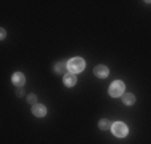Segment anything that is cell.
Returning <instances> with one entry per match:
<instances>
[{"label":"cell","mask_w":151,"mask_h":144,"mask_svg":"<svg viewBox=\"0 0 151 144\" xmlns=\"http://www.w3.org/2000/svg\"><path fill=\"white\" fill-rule=\"evenodd\" d=\"M32 114H34L35 117H44L47 114V109L44 106H40V104H34V106H32Z\"/></svg>","instance_id":"277c9868"},{"label":"cell","mask_w":151,"mask_h":144,"mask_svg":"<svg viewBox=\"0 0 151 144\" xmlns=\"http://www.w3.org/2000/svg\"><path fill=\"white\" fill-rule=\"evenodd\" d=\"M55 69H56V72H64V71L68 69V64L61 61V63H58V64H56V67H55Z\"/></svg>","instance_id":"9c48e42d"},{"label":"cell","mask_w":151,"mask_h":144,"mask_svg":"<svg viewBox=\"0 0 151 144\" xmlns=\"http://www.w3.org/2000/svg\"><path fill=\"white\" fill-rule=\"evenodd\" d=\"M93 72H95V75H96V77L105 78L106 75H108V67H105V66H96Z\"/></svg>","instance_id":"8992f818"},{"label":"cell","mask_w":151,"mask_h":144,"mask_svg":"<svg viewBox=\"0 0 151 144\" xmlns=\"http://www.w3.org/2000/svg\"><path fill=\"white\" fill-rule=\"evenodd\" d=\"M13 83L18 85V86L24 85V75L21 74V72H16V74H13Z\"/></svg>","instance_id":"52a82bcc"},{"label":"cell","mask_w":151,"mask_h":144,"mask_svg":"<svg viewBox=\"0 0 151 144\" xmlns=\"http://www.w3.org/2000/svg\"><path fill=\"white\" fill-rule=\"evenodd\" d=\"M122 93H124V83L122 82H113V85L109 86V95L113 96V98H117V96H121Z\"/></svg>","instance_id":"3957f363"},{"label":"cell","mask_w":151,"mask_h":144,"mask_svg":"<svg viewBox=\"0 0 151 144\" xmlns=\"http://www.w3.org/2000/svg\"><path fill=\"white\" fill-rule=\"evenodd\" d=\"M76 82H77V78H76V74H73V72L64 75V85L66 86H74Z\"/></svg>","instance_id":"5b68a950"},{"label":"cell","mask_w":151,"mask_h":144,"mask_svg":"<svg viewBox=\"0 0 151 144\" xmlns=\"http://www.w3.org/2000/svg\"><path fill=\"white\" fill-rule=\"evenodd\" d=\"M27 99H29V103H31V104H35V96H29Z\"/></svg>","instance_id":"8fae6325"},{"label":"cell","mask_w":151,"mask_h":144,"mask_svg":"<svg viewBox=\"0 0 151 144\" xmlns=\"http://www.w3.org/2000/svg\"><path fill=\"white\" fill-rule=\"evenodd\" d=\"M111 130H113V133L117 136V138H124L125 135H127V127H125V123H122V122H116V123L111 127Z\"/></svg>","instance_id":"7a4b0ae2"},{"label":"cell","mask_w":151,"mask_h":144,"mask_svg":"<svg viewBox=\"0 0 151 144\" xmlns=\"http://www.w3.org/2000/svg\"><path fill=\"white\" fill-rule=\"evenodd\" d=\"M100 127H101V128H109V123H108V122H101Z\"/></svg>","instance_id":"30bf717a"},{"label":"cell","mask_w":151,"mask_h":144,"mask_svg":"<svg viewBox=\"0 0 151 144\" xmlns=\"http://www.w3.org/2000/svg\"><path fill=\"white\" fill-rule=\"evenodd\" d=\"M122 101H124L125 106H130V104L135 103V98H134V95H130V93H125V95L122 96Z\"/></svg>","instance_id":"ba28073f"},{"label":"cell","mask_w":151,"mask_h":144,"mask_svg":"<svg viewBox=\"0 0 151 144\" xmlns=\"http://www.w3.org/2000/svg\"><path fill=\"white\" fill-rule=\"evenodd\" d=\"M84 67H85V63L82 58H73L68 63V69H69V72H73V74H77V72L84 71Z\"/></svg>","instance_id":"6da1fadb"}]
</instances>
